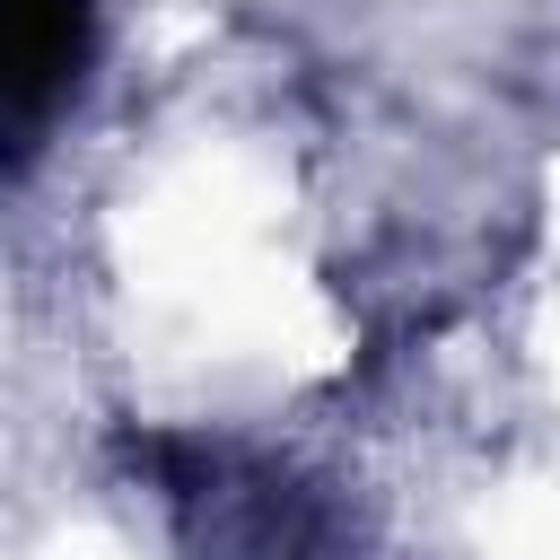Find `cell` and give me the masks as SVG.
I'll use <instances>...</instances> for the list:
<instances>
[{"mask_svg":"<svg viewBox=\"0 0 560 560\" xmlns=\"http://www.w3.org/2000/svg\"><path fill=\"white\" fill-rule=\"evenodd\" d=\"M88 52V0H0V79L9 105L35 114Z\"/></svg>","mask_w":560,"mask_h":560,"instance_id":"obj_1","label":"cell"}]
</instances>
